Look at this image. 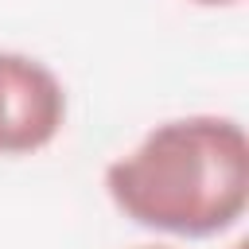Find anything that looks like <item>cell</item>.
I'll return each mask as SVG.
<instances>
[{"instance_id":"cell-2","label":"cell","mask_w":249,"mask_h":249,"mask_svg":"<svg viewBox=\"0 0 249 249\" xmlns=\"http://www.w3.org/2000/svg\"><path fill=\"white\" fill-rule=\"evenodd\" d=\"M66 86L35 54L0 51V160L51 148L66 124Z\"/></svg>"},{"instance_id":"cell-3","label":"cell","mask_w":249,"mask_h":249,"mask_svg":"<svg viewBox=\"0 0 249 249\" xmlns=\"http://www.w3.org/2000/svg\"><path fill=\"white\" fill-rule=\"evenodd\" d=\"M187 4H195V8H233L241 0H187Z\"/></svg>"},{"instance_id":"cell-1","label":"cell","mask_w":249,"mask_h":249,"mask_svg":"<svg viewBox=\"0 0 249 249\" xmlns=\"http://www.w3.org/2000/svg\"><path fill=\"white\" fill-rule=\"evenodd\" d=\"M105 195L140 230L206 241L249 210V136L230 113H183L152 124L105 163Z\"/></svg>"},{"instance_id":"cell-5","label":"cell","mask_w":249,"mask_h":249,"mask_svg":"<svg viewBox=\"0 0 249 249\" xmlns=\"http://www.w3.org/2000/svg\"><path fill=\"white\" fill-rule=\"evenodd\" d=\"M230 249H245V237H237V241H233V245H230Z\"/></svg>"},{"instance_id":"cell-4","label":"cell","mask_w":249,"mask_h":249,"mask_svg":"<svg viewBox=\"0 0 249 249\" xmlns=\"http://www.w3.org/2000/svg\"><path fill=\"white\" fill-rule=\"evenodd\" d=\"M132 249H179V245H171V241H148V245H132Z\"/></svg>"}]
</instances>
